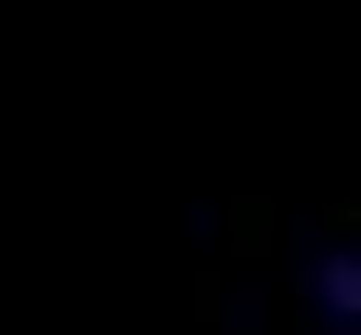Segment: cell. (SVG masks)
Listing matches in <instances>:
<instances>
[]
</instances>
